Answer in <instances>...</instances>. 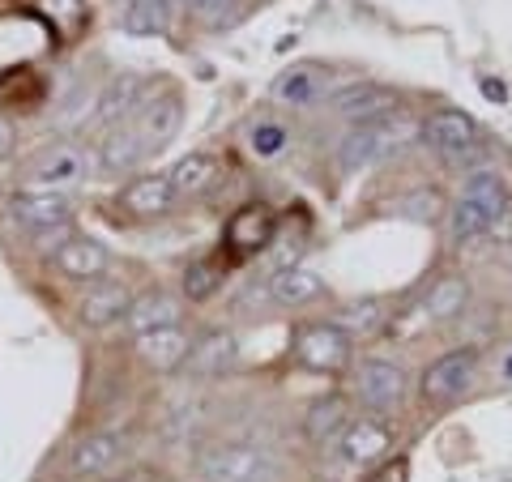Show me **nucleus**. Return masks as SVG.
Returning <instances> with one entry per match:
<instances>
[{"mask_svg":"<svg viewBox=\"0 0 512 482\" xmlns=\"http://www.w3.org/2000/svg\"><path fill=\"white\" fill-rule=\"evenodd\" d=\"M128 303H133V299H128V291H124L120 282H94L90 291L82 295V303H77V316H82L86 325L99 329V325L120 320L128 312Z\"/></svg>","mask_w":512,"mask_h":482,"instance_id":"nucleus-19","label":"nucleus"},{"mask_svg":"<svg viewBox=\"0 0 512 482\" xmlns=\"http://www.w3.org/2000/svg\"><path fill=\"white\" fill-rule=\"evenodd\" d=\"M286 141H291V133H286L282 124H256L252 128V154H261V158H274V154H282L286 150Z\"/></svg>","mask_w":512,"mask_h":482,"instance_id":"nucleus-32","label":"nucleus"},{"mask_svg":"<svg viewBox=\"0 0 512 482\" xmlns=\"http://www.w3.org/2000/svg\"><path fill=\"white\" fill-rule=\"evenodd\" d=\"M222 175V163L214 154H205V150H192L188 158H180L171 171V188H175V197H201L205 188H214V180Z\"/></svg>","mask_w":512,"mask_h":482,"instance_id":"nucleus-20","label":"nucleus"},{"mask_svg":"<svg viewBox=\"0 0 512 482\" xmlns=\"http://www.w3.org/2000/svg\"><path fill=\"white\" fill-rule=\"evenodd\" d=\"M197 470L205 482H282L278 457L261 444H218L205 448Z\"/></svg>","mask_w":512,"mask_h":482,"instance_id":"nucleus-2","label":"nucleus"},{"mask_svg":"<svg viewBox=\"0 0 512 482\" xmlns=\"http://www.w3.org/2000/svg\"><path fill=\"white\" fill-rule=\"evenodd\" d=\"M423 141L431 150H440L448 158H461V154H470L483 146V133H478V124L474 116H466V111H457V107H440V111H431L427 124H423Z\"/></svg>","mask_w":512,"mask_h":482,"instance_id":"nucleus-5","label":"nucleus"},{"mask_svg":"<svg viewBox=\"0 0 512 482\" xmlns=\"http://www.w3.org/2000/svg\"><path fill=\"white\" fill-rule=\"evenodd\" d=\"M508 376H512V359H508Z\"/></svg>","mask_w":512,"mask_h":482,"instance_id":"nucleus-36","label":"nucleus"},{"mask_svg":"<svg viewBox=\"0 0 512 482\" xmlns=\"http://www.w3.org/2000/svg\"><path fill=\"white\" fill-rule=\"evenodd\" d=\"M406 389H410L406 372L397 363H389V359H367L359 367V397L367 401V406L397 410L406 401Z\"/></svg>","mask_w":512,"mask_h":482,"instance_id":"nucleus-9","label":"nucleus"},{"mask_svg":"<svg viewBox=\"0 0 512 482\" xmlns=\"http://www.w3.org/2000/svg\"><path fill=\"white\" fill-rule=\"evenodd\" d=\"M474 367H478L474 350H453V355L436 359L423 372V397L431 401V406H448V401H457L461 393L470 389Z\"/></svg>","mask_w":512,"mask_h":482,"instance_id":"nucleus-6","label":"nucleus"},{"mask_svg":"<svg viewBox=\"0 0 512 482\" xmlns=\"http://www.w3.org/2000/svg\"><path fill=\"white\" fill-rule=\"evenodd\" d=\"M397 146H402V128L393 120H376V124H355L338 150V163L342 171H359V167H372L380 158H389Z\"/></svg>","mask_w":512,"mask_h":482,"instance_id":"nucleus-3","label":"nucleus"},{"mask_svg":"<svg viewBox=\"0 0 512 482\" xmlns=\"http://www.w3.org/2000/svg\"><path fill=\"white\" fill-rule=\"evenodd\" d=\"M222 286V265L218 261H197V265H188V273H184V295L188 299H210L214 291Z\"/></svg>","mask_w":512,"mask_h":482,"instance_id":"nucleus-31","label":"nucleus"},{"mask_svg":"<svg viewBox=\"0 0 512 482\" xmlns=\"http://www.w3.org/2000/svg\"><path fill=\"white\" fill-rule=\"evenodd\" d=\"M320 90H325V82H320L316 69H291V73H282L274 86V94L286 103H312Z\"/></svg>","mask_w":512,"mask_h":482,"instance_id":"nucleus-30","label":"nucleus"},{"mask_svg":"<svg viewBox=\"0 0 512 482\" xmlns=\"http://www.w3.org/2000/svg\"><path fill=\"white\" fill-rule=\"evenodd\" d=\"M107 265H111L107 248L99 244V239H90V235H73V239H64V244L56 248V269L64 273V278H73V282L103 278Z\"/></svg>","mask_w":512,"mask_h":482,"instance_id":"nucleus-14","label":"nucleus"},{"mask_svg":"<svg viewBox=\"0 0 512 482\" xmlns=\"http://www.w3.org/2000/svg\"><path fill=\"white\" fill-rule=\"evenodd\" d=\"M346 427H350V419H346V401L342 397L316 401V406L308 410V423H303V431H308L312 444H338V436Z\"/></svg>","mask_w":512,"mask_h":482,"instance_id":"nucleus-26","label":"nucleus"},{"mask_svg":"<svg viewBox=\"0 0 512 482\" xmlns=\"http://www.w3.org/2000/svg\"><path fill=\"white\" fill-rule=\"evenodd\" d=\"M9 214L13 222H22L26 231H52V227H69V214H73V201L64 192H47V188H26L9 201Z\"/></svg>","mask_w":512,"mask_h":482,"instance_id":"nucleus-7","label":"nucleus"},{"mask_svg":"<svg viewBox=\"0 0 512 482\" xmlns=\"http://www.w3.org/2000/svg\"><path fill=\"white\" fill-rule=\"evenodd\" d=\"M86 167H90V158L77 150V146H56V150H43L35 163L26 167V180H30V188L56 192V188H64V184L82 180Z\"/></svg>","mask_w":512,"mask_h":482,"instance_id":"nucleus-11","label":"nucleus"},{"mask_svg":"<svg viewBox=\"0 0 512 482\" xmlns=\"http://www.w3.org/2000/svg\"><path fill=\"white\" fill-rule=\"evenodd\" d=\"M466 303H470V282L461 278V273H444V278L427 291L423 312L431 320H453V316L466 312Z\"/></svg>","mask_w":512,"mask_h":482,"instance_id":"nucleus-23","label":"nucleus"},{"mask_svg":"<svg viewBox=\"0 0 512 482\" xmlns=\"http://www.w3.org/2000/svg\"><path fill=\"white\" fill-rule=\"evenodd\" d=\"M274 227L278 222L269 214V205H244L227 222V248L235 256H256L265 244H274Z\"/></svg>","mask_w":512,"mask_h":482,"instance_id":"nucleus-13","label":"nucleus"},{"mask_svg":"<svg viewBox=\"0 0 512 482\" xmlns=\"http://www.w3.org/2000/svg\"><path fill=\"white\" fill-rule=\"evenodd\" d=\"M320 291H325V282H320L312 269L286 265V269H278L274 278H269V299L282 303V308H303V303L320 299Z\"/></svg>","mask_w":512,"mask_h":482,"instance_id":"nucleus-21","label":"nucleus"},{"mask_svg":"<svg viewBox=\"0 0 512 482\" xmlns=\"http://www.w3.org/2000/svg\"><path fill=\"white\" fill-rule=\"evenodd\" d=\"M171 201H175L171 175H137V180L120 192V205L133 218H158V214H167Z\"/></svg>","mask_w":512,"mask_h":482,"instance_id":"nucleus-16","label":"nucleus"},{"mask_svg":"<svg viewBox=\"0 0 512 482\" xmlns=\"http://www.w3.org/2000/svg\"><path fill=\"white\" fill-rule=\"evenodd\" d=\"M295 359L303 367H312V372L338 376L342 367L350 363V337L338 325H308V329H299V337H295Z\"/></svg>","mask_w":512,"mask_h":482,"instance_id":"nucleus-4","label":"nucleus"},{"mask_svg":"<svg viewBox=\"0 0 512 482\" xmlns=\"http://www.w3.org/2000/svg\"><path fill=\"white\" fill-rule=\"evenodd\" d=\"M120 448H124V440L111 436V431L86 436V440H77V448L69 453V470H73L77 478H82V474H99V470H107V465L120 457Z\"/></svg>","mask_w":512,"mask_h":482,"instance_id":"nucleus-22","label":"nucleus"},{"mask_svg":"<svg viewBox=\"0 0 512 482\" xmlns=\"http://www.w3.org/2000/svg\"><path fill=\"white\" fill-rule=\"evenodd\" d=\"M180 299L167 295V291H146V295H137L133 303H128V312H124V325L133 329V333H150V329H171V325H180Z\"/></svg>","mask_w":512,"mask_h":482,"instance_id":"nucleus-15","label":"nucleus"},{"mask_svg":"<svg viewBox=\"0 0 512 482\" xmlns=\"http://www.w3.org/2000/svg\"><path fill=\"white\" fill-rule=\"evenodd\" d=\"M384 316H389V312H384V299H359V303H350V308H342L333 325H338L350 342H355V337H372L384 325Z\"/></svg>","mask_w":512,"mask_h":482,"instance_id":"nucleus-28","label":"nucleus"},{"mask_svg":"<svg viewBox=\"0 0 512 482\" xmlns=\"http://www.w3.org/2000/svg\"><path fill=\"white\" fill-rule=\"evenodd\" d=\"M137 103H141V77H133V73L111 77L107 90L99 94V111H94V124L120 120V116H128V111H137Z\"/></svg>","mask_w":512,"mask_h":482,"instance_id":"nucleus-24","label":"nucleus"},{"mask_svg":"<svg viewBox=\"0 0 512 482\" xmlns=\"http://www.w3.org/2000/svg\"><path fill=\"white\" fill-rule=\"evenodd\" d=\"M235 355H239L235 337H231V333H222V329H214V333H205L201 342H192V346H188V355H184V363H180V372H184L188 380H214V376H222V372H231Z\"/></svg>","mask_w":512,"mask_h":482,"instance_id":"nucleus-10","label":"nucleus"},{"mask_svg":"<svg viewBox=\"0 0 512 482\" xmlns=\"http://www.w3.org/2000/svg\"><path fill=\"white\" fill-rule=\"evenodd\" d=\"M13 150V124L9 120H0V158H5Z\"/></svg>","mask_w":512,"mask_h":482,"instance_id":"nucleus-34","label":"nucleus"},{"mask_svg":"<svg viewBox=\"0 0 512 482\" xmlns=\"http://www.w3.org/2000/svg\"><path fill=\"white\" fill-rule=\"evenodd\" d=\"M508 214V188L495 171H474L461 201L453 205V239L466 244V239L487 235L495 222Z\"/></svg>","mask_w":512,"mask_h":482,"instance_id":"nucleus-1","label":"nucleus"},{"mask_svg":"<svg viewBox=\"0 0 512 482\" xmlns=\"http://www.w3.org/2000/svg\"><path fill=\"white\" fill-rule=\"evenodd\" d=\"M389 448H393V436H389V427L376 423V419H359V423H350L342 436H338V453L346 465H376L389 457Z\"/></svg>","mask_w":512,"mask_h":482,"instance_id":"nucleus-12","label":"nucleus"},{"mask_svg":"<svg viewBox=\"0 0 512 482\" xmlns=\"http://www.w3.org/2000/svg\"><path fill=\"white\" fill-rule=\"evenodd\" d=\"M483 94H487V99H504V90L495 86V82H483Z\"/></svg>","mask_w":512,"mask_h":482,"instance_id":"nucleus-35","label":"nucleus"},{"mask_svg":"<svg viewBox=\"0 0 512 482\" xmlns=\"http://www.w3.org/2000/svg\"><path fill=\"white\" fill-rule=\"evenodd\" d=\"M333 111L350 124H376V120H389L397 111V94L389 86H376V82H359V86H346L333 94Z\"/></svg>","mask_w":512,"mask_h":482,"instance_id":"nucleus-8","label":"nucleus"},{"mask_svg":"<svg viewBox=\"0 0 512 482\" xmlns=\"http://www.w3.org/2000/svg\"><path fill=\"white\" fill-rule=\"evenodd\" d=\"M137 133L146 146H163V141L175 137V128H180V99L175 94H163V99L154 103H137Z\"/></svg>","mask_w":512,"mask_h":482,"instance_id":"nucleus-18","label":"nucleus"},{"mask_svg":"<svg viewBox=\"0 0 512 482\" xmlns=\"http://www.w3.org/2000/svg\"><path fill=\"white\" fill-rule=\"evenodd\" d=\"M372 482H406V465L402 461H393V465H384V470L372 478Z\"/></svg>","mask_w":512,"mask_h":482,"instance_id":"nucleus-33","label":"nucleus"},{"mask_svg":"<svg viewBox=\"0 0 512 482\" xmlns=\"http://www.w3.org/2000/svg\"><path fill=\"white\" fill-rule=\"evenodd\" d=\"M146 141H141L137 128H111L107 141H103V150H99V163L107 171H133L141 158H146Z\"/></svg>","mask_w":512,"mask_h":482,"instance_id":"nucleus-25","label":"nucleus"},{"mask_svg":"<svg viewBox=\"0 0 512 482\" xmlns=\"http://www.w3.org/2000/svg\"><path fill=\"white\" fill-rule=\"evenodd\" d=\"M188 333L180 325H171V329H150V333H137V355L146 359L154 372H175V367L184 363L188 355Z\"/></svg>","mask_w":512,"mask_h":482,"instance_id":"nucleus-17","label":"nucleus"},{"mask_svg":"<svg viewBox=\"0 0 512 482\" xmlns=\"http://www.w3.org/2000/svg\"><path fill=\"white\" fill-rule=\"evenodd\" d=\"M192 18L205 30H231L244 18V0H192Z\"/></svg>","mask_w":512,"mask_h":482,"instance_id":"nucleus-29","label":"nucleus"},{"mask_svg":"<svg viewBox=\"0 0 512 482\" xmlns=\"http://www.w3.org/2000/svg\"><path fill=\"white\" fill-rule=\"evenodd\" d=\"M120 26L128 30V35H137V39L163 35V30L171 26V0H133V5L124 9Z\"/></svg>","mask_w":512,"mask_h":482,"instance_id":"nucleus-27","label":"nucleus"}]
</instances>
